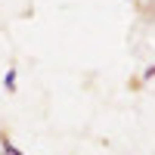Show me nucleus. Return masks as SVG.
<instances>
[{"instance_id": "f257e3e1", "label": "nucleus", "mask_w": 155, "mask_h": 155, "mask_svg": "<svg viewBox=\"0 0 155 155\" xmlns=\"http://www.w3.org/2000/svg\"><path fill=\"white\" fill-rule=\"evenodd\" d=\"M0 152H3V155H25V152H22L16 143H12L6 134H0Z\"/></svg>"}, {"instance_id": "f03ea898", "label": "nucleus", "mask_w": 155, "mask_h": 155, "mask_svg": "<svg viewBox=\"0 0 155 155\" xmlns=\"http://www.w3.org/2000/svg\"><path fill=\"white\" fill-rule=\"evenodd\" d=\"M16 81H19V71H16V68H6V74H3V87H6V93H16V87H19Z\"/></svg>"}, {"instance_id": "7ed1b4c3", "label": "nucleus", "mask_w": 155, "mask_h": 155, "mask_svg": "<svg viewBox=\"0 0 155 155\" xmlns=\"http://www.w3.org/2000/svg\"><path fill=\"white\" fill-rule=\"evenodd\" d=\"M149 78H155V65H146L143 68V81H149Z\"/></svg>"}]
</instances>
